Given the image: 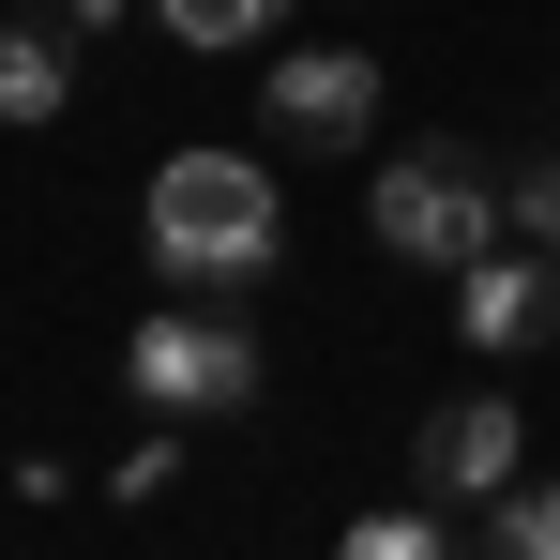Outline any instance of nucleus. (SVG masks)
Masks as SVG:
<instances>
[{
    "mask_svg": "<svg viewBox=\"0 0 560 560\" xmlns=\"http://www.w3.org/2000/svg\"><path fill=\"white\" fill-rule=\"evenodd\" d=\"M137 243L167 288H212V303H258L288 273V183L258 152H167L152 197H137Z\"/></svg>",
    "mask_w": 560,
    "mask_h": 560,
    "instance_id": "1",
    "label": "nucleus"
},
{
    "mask_svg": "<svg viewBox=\"0 0 560 560\" xmlns=\"http://www.w3.org/2000/svg\"><path fill=\"white\" fill-rule=\"evenodd\" d=\"M121 394H137L152 424H243V409L273 394V349H258V318H243V303L167 288V303L121 334Z\"/></svg>",
    "mask_w": 560,
    "mask_h": 560,
    "instance_id": "2",
    "label": "nucleus"
},
{
    "mask_svg": "<svg viewBox=\"0 0 560 560\" xmlns=\"http://www.w3.org/2000/svg\"><path fill=\"white\" fill-rule=\"evenodd\" d=\"M364 243L394 258V273H440V288H455L485 243H515L500 167H485L469 137H409V152H378V183H364Z\"/></svg>",
    "mask_w": 560,
    "mask_h": 560,
    "instance_id": "3",
    "label": "nucleus"
},
{
    "mask_svg": "<svg viewBox=\"0 0 560 560\" xmlns=\"http://www.w3.org/2000/svg\"><path fill=\"white\" fill-rule=\"evenodd\" d=\"M515 469H530V409H515V394H440V409L409 424V485H424L440 515H485Z\"/></svg>",
    "mask_w": 560,
    "mask_h": 560,
    "instance_id": "4",
    "label": "nucleus"
},
{
    "mask_svg": "<svg viewBox=\"0 0 560 560\" xmlns=\"http://www.w3.org/2000/svg\"><path fill=\"white\" fill-rule=\"evenodd\" d=\"M258 121H273L288 152H364L378 137V61L364 46H288L273 77H258Z\"/></svg>",
    "mask_w": 560,
    "mask_h": 560,
    "instance_id": "5",
    "label": "nucleus"
},
{
    "mask_svg": "<svg viewBox=\"0 0 560 560\" xmlns=\"http://www.w3.org/2000/svg\"><path fill=\"white\" fill-rule=\"evenodd\" d=\"M560 334V258L546 243H485L455 273V349H485V364H515V349H546Z\"/></svg>",
    "mask_w": 560,
    "mask_h": 560,
    "instance_id": "6",
    "label": "nucleus"
},
{
    "mask_svg": "<svg viewBox=\"0 0 560 560\" xmlns=\"http://www.w3.org/2000/svg\"><path fill=\"white\" fill-rule=\"evenodd\" d=\"M77 106V31H46V15H0V121L31 137V121H61Z\"/></svg>",
    "mask_w": 560,
    "mask_h": 560,
    "instance_id": "7",
    "label": "nucleus"
},
{
    "mask_svg": "<svg viewBox=\"0 0 560 560\" xmlns=\"http://www.w3.org/2000/svg\"><path fill=\"white\" fill-rule=\"evenodd\" d=\"M152 31L197 46V61H243V46H273V31H288V0H152Z\"/></svg>",
    "mask_w": 560,
    "mask_h": 560,
    "instance_id": "8",
    "label": "nucleus"
},
{
    "mask_svg": "<svg viewBox=\"0 0 560 560\" xmlns=\"http://www.w3.org/2000/svg\"><path fill=\"white\" fill-rule=\"evenodd\" d=\"M469 530H485L500 560H560V469H515V485H500Z\"/></svg>",
    "mask_w": 560,
    "mask_h": 560,
    "instance_id": "9",
    "label": "nucleus"
},
{
    "mask_svg": "<svg viewBox=\"0 0 560 560\" xmlns=\"http://www.w3.org/2000/svg\"><path fill=\"white\" fill-rule=\"evenodd\" d=\"M440 546H455V515H440L424 485H409V500H378V515H349V560H440Z\"/></svg>",
    "mask_w": 560,
    "mask_h": 560,
    "instance_id": "10",
    "label": "nucleus"
},
{
    "mask_svg": "<svg viewBox=\"0 0 560 560\" xmlns=\"http://www.w3.org/2000/svg\"><path fill=\"white\" fill-rule=\"evenodd\" d=\"M500 212H515V243H546V258H560V137L530 152V167H500Z\"/></svg>",
    "mask_w": 560,
    "mask_h": 560,
    "instance_id": "11",
    "label": "nucleus"
},
{
    "mask_svg": "<svg viewBox=\"0 0 560 560\" xmlns=\"http://www.w3.org/2000/svg\"><path fill=\"white\" fill-rule=\"evenodd\" d=\"M167 469H183V424H152V440H137V455L106 469V485H121V500H167Z\"/></svg>",
    "mask_w": 560,
    "mask_h": 560,
    "instance_id": "12",
    "label": "nucleus"
},
{
    "mask_svg": "<svg viewBox=\"0 0 560 560\" xmlns=\"http://www.w3.org/2000/svg\"><path fill=\"white\" fill-rule=\"evenodd\" d=\"M121 15H152V0H61V31L92 46V31H121Z\"/></svg>",
    "mask_w": 560,
    "mask_h": 560,
    "instance_id": "13",
    "label": "nucleus"
}]
</instances>
